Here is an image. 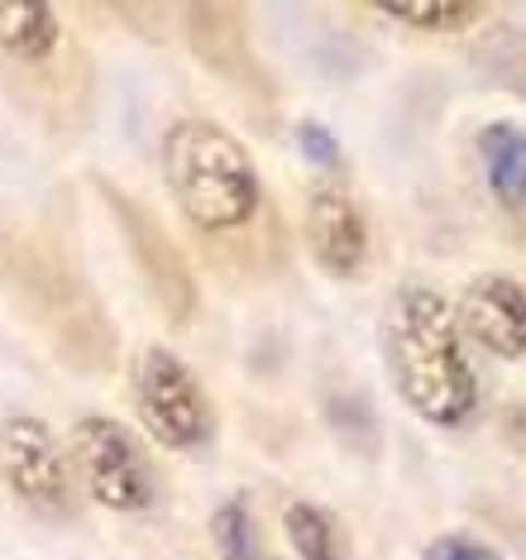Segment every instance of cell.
<instances>
[{"label":"cell","mask_w":526,"mask_h":560,"mask_svg":"<svg viewBox=\"0 0 526 560\" xmlns=\"http://www.w3.org/2000/svg\"><path fill=\"white\" fill-rule=\"evenodd\" d=\"M455 307V322L465 330V340L483 346L498 360H512L517 364L526 354V292L517 278L507 273H479L469 278L465 292H459Z\"/></svg>","instance_id":"obj_8"},{"label":"cell","mask_w":526,"mask_h":560,"mask_svg":"<svg viewBox=\"0 0 526 560\" xmlns=\"http://www.w3.org/2000/svg\"><path fill=\"white\" fill-rule=\"evenodd\" d=\"M159 159L177 221L221 278L264 283L288 269V225L245 139L207 116H183L163 130Z\"/></svg>","instance_id":"obj_1"},{"label":"cell","mask_w":526,"mask_h":560,"mask_svg":"<svg viewBox=\"0 0 526 560\" xmlns=\"http://www.w3.org/2000/svg\"><path fill=\"white\" fill-rule=\"evenodd\" d=\"M68 48L62 10L44 0H0V58L15 72L54 68Z\"/></svg>","instance_id":"obj_9"},{"label":"cell","mask_w":526,"mask_h":560,"mask_svg":"<svg viewBox=\"0 0 526 560\" xmlns=\"http://www.w3.org/2000/svg\"><path fill=\"white\" fill-rule=\"evenodd\" d=\"M0 483L20 508L44 522H72L82 513V483H77L68 441H58L30 412L0 422Z\"/></svg>","instance_id":"obj_6"},{"label":"cell","mask_w":526,"mask_h":560,"mask_svg":"<svg viewBox=\"0 0 526 560\" xmlns=\"http://www.w3.org/2000/svg\"><path fill=\"white\" fill-rule=\"evenodd\" d=\"M479 168L489 177V192L503 211L522 215V201H526V139H522V125L512 120H493L483 125L479 139Z\"/></svg>","instance_id":"obj_10"},{"label":"cell","mask_w":526,"mask_h":560,"mask_svg":"<svg viewBox=\"0 0 526 560\" xmlns=\"http://www.w3.org/2000/svg\"><path fill=\"white\" fill-rule=\"evenodd\" d=\"M383 364L393 388L426 427L455 431L479 412V369L445 292L402 283L383 312Z\"/></svg>","instance_id":"obj_3"},{"label":"cell","mask_w":526,"mask_h":560,"mask_svg":"<svg viewBox=\"0 0 526 560\" xmlns=\"http://www.w3.org/2000/svg\"><path fill=\"white\" fill-rule=\"evenodd\" d=\"M68 455L86 499H96L110 513H149L163 499V479L149 445L125 422L101 412L77 417L68 431Z\"/></svg>","instance_id":"obj_4"},{"label":"cell","mask_w":526,"mask_h":560,"mask_svg":"<svg viewBox=\"0 0 526 560\" xmlns=\"http://www.w3.org/2000/svg\"><path fill=\"white\" fill-rule=\"evenodd\" d=\"M282 532H288V546L297 551V560H344L340 551V532L336 517L316 503H288L282 508Z\"/></svg>","instance_id":"obj_11"},{"label":"cell","mask_w":526,"mask_h":560,"mask_svg":"<svg viewBox=\"0 0 526 560\" xmlns=\"http://www.w3.org/2000/svg\"><path fill=\"white\" fill-rule=\"evenodd\" d=\"M421 560H503V556H498L493 546L474 541V537H435Z\"/></svg>","instance_id":"obj_15"},{"label":"cell","mask_w":526,"mask_h":560,"mask_svg":"<svg viewBox=\"0 0 526 560\" xmlns=\"http://www.w3.org/2000/svg\"><path fill=\"white\" fill-rule=\"evenodd\" d=\"M211 546L221 560H268L264 532H259V522H254L245 499H230L211 513Z\"/></svg>","instance_id":"obj_13"},{"label":"cell","mask_w":526,"mask_h":560,"mask_svg":"<svg viewBox=\"0 0 526 560\" xmlns=\"http://www.w3.org/2000/svg\"><path fill=\"white\" fill-rule=\"evenodd\" d=\"M0 298L77 374H106L115 364L110 316L77 254L48 231V221L0 225Z\"/></svg>","instance_id":"obj_2"},{"label":"cell","mask_w":526,"mask_h":560,"mask_svg":"<svg viewBox=\"0 0 526 560\" xmlns=\"http://www.w3.org/2000/svg\"><path fill=\"white\" fill-rule=\"evenodd\" d=\"M302 235L320 273L330 278H359L369 264V221L359 201L340 183H316L306 192L302 211Z\"/></svg>","instance_id":"obj_7"},{"label":"cell","mask_w":526,"mask_h":560,"mask_svg":"<svg viewBox=\"0 0 526 560\" xmlns=\"http://www.w3.org/2000/svg\"><path fill=\"white\" fill-rule=\"evenodd\" d=\"M297 149L306 154V163H316V168H340V139L320 120H297Z\"/></svg>","instance_id":"obj_14"},{"label":"cell","mask_w":526,"mask_h":560,"mask_svg":"<svg viewBox=\"0 0 526 560\" xmlns=\"http://www.w3.org/2000/svg\"><path fill=\"white\" fill-rule=\"evenodd\" d=\"M383 20L407 24L412 34H465L483 20V5L474 0H412V5H378Z\"/></svg>","instance_id":"obj_12"},{"label":"cell","mask_w":526,"mask_h":560,"mask_svg":"<svg viewBox=\"0 0 526 560\" xmlns=\"http://www.w3.org/2000/svg\"><path fill=\"white\" fill-rule=\"evenodd\" d=\"M130 388H135L139 427H144L163 451L191 455V451H201V445L215 436L211 393L201 388V378L187 369L183 354H173L168 346L139 350Z\"/></svg>","instance_id":"obj_5"}]
</instances>
